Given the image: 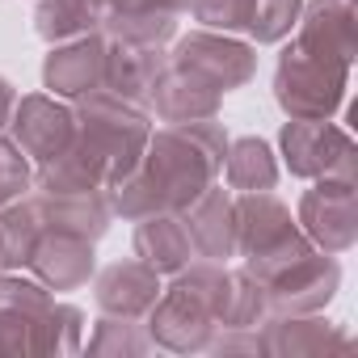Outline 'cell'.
<instances>
[{
	"label": "cell",
	"mask_w": 358,
	"mask_h": 358,
	"mask_svg": "<svg viewBox=\"0 0 358 358\" xmlns=\"http://www.w3.org/2000/svg\"><path fill=\"white\" fill-rule=\"evenodd\" d=\"M228 139L232 135L220 118L152 127V139L135 169L110 186V211L127 224L160 211L182 215L207 186L220 182Z\"/></svg>",
	"instance_id": "cell-1"
},
{
	"label": "cell",
	"mask_w": 358,
	"mask_h": 358,
	"mask_svg": "<svg viewBox=\"0 0 358 358\" xmlns=\"http://www.w3.org/2000/svg\"><path fill=\"white\" fill-rule=\"evenodd\" d=\"M152 139V114L110 89H93L72 101V143L64 148L101 190L135 169Z\"/></svg>",
	"instance_id": "cell-2"
},
{
	"label": "cell",
	"mask_w": 358,
	"mask_h": 358,
	"mask_svg": "<svg viewBox=\"0 0 358 358\" xmlns=\"http://www.w3.org/2000/svg\"><path fill=\"white\" fill-rule=\"evenodd\" d=\"M85 312L59 303L30 270H0V354H76Z\"/></svg>",
	"instance_id": "cell-3"
},
{
	"label": "cell",
	"mask_w": 358,
	"mask_h": 358,
	"mask_svg": "<svg viewBox=\"0 0 358 358\" xmlns=\"http://www.w3.org/2000/svg\"><path fill=\"white\" fill-rule=\"evenodd\" d=\"M308 249H316V245L299 232L291 207L274 190L236 194V257L249 278H262L274 266H282Z\"/></svg>",
	"instance_id": "cell-4"
},
{
	"label": "cell",
	"mask_w": 358,
	"mask_h": 358,
	"mask_svg": "<svg viewBox=\"0 0 358 358\" xmlns=\"http://www.w3.org/2000/svg\"><path fill=\"white\" fill-rule=\"evenodd\" d=\"M350 89V64L333 55L303 51L299 43L282 47L274 64V101L287 118H333Z\"/></svg>",
	"instance_id": "cell-5"
},
{
	"label": "cell",
	"mask_w": 358,
	"mask_h": 358,
	"mask_svg": "<svg viewBox=\"0 0 358 358\" xmlns=\"http://www.w3.org/2000/svg\"><path fill=\"white\" fill-rule=\"evenodd\" d=\"M278 156L299 182H358V148L333 118H287Z\"/></svg>",
	"instance_id": "cell-6"
},
{
	"label": "cell",
	"mask_w": 358,
	"mask_h": 358,
	"mask_svg": "<svg viewBox=\"0 0 358 358\" xmlns=\"http://www.w3.org/2000/svg\"><path fill=\"white\" fill-rule=\"evenodd\" d=\"M164 64L186 72L190 80L215 89V93H236L257 76V47L249 38L236 34H220V30H190L182 38H173L164 51Z\"/></svg>",
	"instance_id": "cell-7"
},
{
	"label": "cell",
	"mask_w": 358,
	"mask_h": 358,
	"mask_svg": "<svg viewBox=\"0 0 358 358\" xmlns=\"http://www.w3.org/2000/svg\"><path fill=\"white\" fill-rule=\"evenodd\" d=\"M262 287L266 299V316H308V312H324L337 291H341V262L333 253L308 249L282 266H274L270 274L253 278Z\"/></svg>",
	"instance_id": "cell-8"
},
{
	"label": "cell",
	"mask_w": 358,
	"mask_h": 358,
	"mask_svg": "<svg viewBox=\"0 0 358 358\" xmlns=\"http://www.w3.org/2000/svg\"><path fill=\"white\" fill-rule=\"evenodd\" d=\"M295 224L320 253H350L358 245V182H312L299 194Z\"/></svg>",
	"instance_id": "cell-9"
},
{
	"label": "cell",
	"mask_w": 358,
	"mask_h": 358,
	"mask_svg": "<svg viewBox=\"0 0 358 358\" xmlns=\"http://www.w3.org/2000/svg\"><path fill=\"white\" fill-rule=\"evenodd\" d=\"M9 139L22 148L30 164H43L59 156L72 143V106L55 93H26L13 106L9 118Z\"/></svg>",
	"instance_id": "cell-10"
},
{
	"label": "cell",
	"mask_w": 358,
	"mask_h": 358,
	"mask_svg": "<svg viewBox=\"0 0 358 358\" xmlns=\"http://www.w3.org/2000/svg\"><path fill=\"white\" fill-rule=\"evenodd\" d=\"M101 85H106V34L101 30L55 43L47 51V59H43V89L47 93L76 101Z\"/></svg>",
	"instance_id": "cell-11"
},
{
	"label": "cell",
	"mask_w": 358,
	"mask_h": 358,
	"mask_svg": "<svg viewBox=\"0 0 358 358\" xmlns=\"http://www.w3.org/2000/svg\"><path fill=\"white\" fill-rule=\"evenodd\" d=\"M257 345L262 354H274V358H312L333 350L345 354L354 350V337L324 312H308V316H266L257 324Z\"/></svg>",
	"instance_id": "cell-12"
},
{
	"label": "cell",
	"mask_w": 358,
	"mask_h": 358,
	"mask_svg": "<svg viewBox=\"0 0 358 358\" xmlns=\"http://www.w3.org/2000/svg\"><path fill=\"white\" fill-rule=\"evenodd\" d=\"M160 274L143 266L139 257L110 262L93 274V303L101 316H122V320H143L152 303L160 299Z\"/></svg>",
	"instance_id": "cell-13"
},
{
	"label": "cell",
	"mask_w": 358,
	"mask_h": 358,
	"mask_svg": "<svg viewBox=\"0 0 358 358\" xmlns=\"http://www.w3.org/2000/svg\"><path fill=\"white\" fill-rule=\"evenodd\" d=\"M47 291L64 295V291H80L93 282L97 274V257H93V241L85 236H72V232H51L43 228L34 253H30V266H26Z\"/></svg>",
	"instance_id": "cell-14"
},
{
	"label": "cell",
	"mask_w": 358,
	"mask_h": 358,
	"mask_svg": "<svg viewBox=\"0 0 358 358\" xmlns=\"http://www.w3.org/2000/svg\"><path fill=\"white\" fill-rule=\"evenodd\" d=\"M186 232L194 245V257L203 262H232L236 257V194L228 186H207L186 211Z\"/></svg>",
	"instance_id": "cell-15"
},
{
	"label": "cell",
	"mask_w": 358,
	"mask_h": 358,
	"mask_svg": "<svg viewBox=\"0 0 358 358\" xmlns=\"http://www.w3.org/2000/svg\"><path fill=\"white\" fill-rule=\"evenodd\" d=\"M34 207H38V220L43 228L51 232H72V236H85V241H101L110 232V190H68V194H43L34 190L30 194Z\"/></svg>",
	"instance_id": "cell-16"
},
{
	"label": "cell",
	"mask_w": 358,
	"mask_h": 358,
	"mask_svg": "<svg viewBox=\"0 0 358 358\" xmlns=\"http://www.w3.org/2000/svg\"><path fill=\"white\" fill-rule=\"evenodd\" d=\"M291 34H295L291 43H299L303 51L354 64V5L350 0H303Z\"/></svg>",
	"instance_id": "cell-17"
},
{
	"label": "cell",
	"mask_w": 358,
	"mask_h": 358,
	"mask_svg": "<svg viewBox=\"0 0 358 358\" xmlns=\"http://www.w3.org/2000/svg\"><path fill=\"white\" fill-rule=\"evenodd\" d=\"M131 249H135V257H139L143 266H152L160 278H164V274H177V270H186V266L194 262V245H190L186 220L173 215V211L135 220Z\"/></svg>",
	"instance_id": "cell-18"
},
{
	"label": "cell",
	"mask_w": 358,
	"mask_h": 358,
	"mask_svg": "<svg viewBox=\"0 0 358 358\" xmlns=\"http://www.w3.org/2000/svg\"><path fill=\"white\" fill-rule=\"evenodd\" d=\"M148 110H156L160 122H203V118H220L224 110V93L190 80L177 68H160L152 93H148Z\"/></svg>",
	"instance_id": "cell-19"
},
{
	"label": "cell",
	"mask_w": 358,
	"mask_h": 358,
	"mask_svg": "<svg viewBox=\"0 0 358 358\" xmlns=\"http://www.w3.org/2000/svg\"><path fill=\"white\" fill-rule=\"evenodd\" d=\"M164 51L169 47H135V43L106 38V85L101 89L148 106V93L164 68Z\"/></svg>",
	"instance_id": "cell-20"
},
{
	"label": "cell",
	"mask_w": 358,
	"mask_h": 358,
	"mask_svg": "<svg viewBox=\"0 0 358 358\" xmlns=\"http://www.w3.org/2000/svg\"><path fill=\"white\" fill-rule=\"evenodd\" d=\"M220 177L232 194L274 190L282 177V164H278V152L262 135H241V139H228V156H224Z\"/></svg>",
	"instance_id": "cell-21"
},
{
	"label": "cell",
	"mask_w": 358,
	"mask_h": 358,
	"mask_svg": "<svg viewBox=\"0 0 358 358\" xmlns=\"http://www.w3.org/2000/svg\"><path fill=\"white\" fill-rule=\"evenodd\" d=\"M106 0H34V34L55 47L80 34H93L101 26Z\"/></svg>",
	"instance_id": "cell-22"
},
{
	"label": "cell",
	"mask_w": 358,
	"mask_h": 358,
	"mask_svg": "<svg viewBox=\"0 0 358 358\" xmlns=\"http://www.w3.org/2000/svg\"><path fill=\"white\" fill-rule=\"evenodd\" d=\"M38 236H43V220L30 194L0 207V270H26Z\"/></svg>",
	"instance_id": "cell-23"
},
{
	"label": "cell",
	"mask_w": 358,
	"mask_h": 358,
	"mask_svg": "<svg viewBox=\"0 0 358 358\" xmlns=\"http://www.w3.org/2000/svg\"><path fill=\"white\" fill-rule=\"evenodd\" d=\"M80 350L89 354H114V358H135V354H152V337L143 329V320H122V316H97L93 333L80 341Z\"/></svg>",
	"instance_id": "cell-24"
},
{
	"label": "cell",
	"mask_w": 358,
	"mask_h": 358,
	"mask_svg": "<svg viewBox=\"0 0 358 358\" xmlns=\"http://www.w3.org/2000/svg\"><path fill=\"white\" fill-rule=\"evenodd\" d=\"M97 30L106 38L135 43V47H169L177 38V17H169V13H101Z\"/></svg>",
	"instance_id": "cell-25"
},
{
	"label": "cell",
	"mask_w": 358,
	"mask_h": 358,
	"mask_svg": "<svg viewBox=\"0 0 358 358\" xmlns=\"http://www.w3.org/2000/svg\"><path fill=\"white\" fill-rule=\"evenodd\" d=\"M303 0H253V13L245 26V38L253 47H278L291 38L295 22H299Z\"/></svg>",
	"instance_id": "cell-26"
},
{
	"label": "cell",
	"mask_w": 358,
	"mask_h": 358,
	"mask_svg": "<svg viewBox=\"0 0 358 358\" xmlns=\"http://www.w3.org/2000/svg\"><path fill=\"white\" fill-rule=\"evenodd\" d=\"M203 30H220V34H245L253 0H190L186 9Z\"/></svg>",
	"instance_id": "cell-27"
},
{
	"label": "cell",
	"mask_w": 358,
	"mask_h": 358,
	"mask_svg": "<svg viewBox=\"0 0 358 358\" xmlns=\"http://www.w3.org/2000/svg\"><path fill=\"white\" fill-rule=\"evenodd\" d=\"M30 177H34V164L22 156V148L0 131V207H9L13 199L30 194Z\"/></svg>",
	"instance_id": "cell-28"
},
{
	"label": "cell",
	"mask_w": 358,
	"mask_h": 358,
	"mask_svg": "<svg viewBox=\"0 0 358 358\" xmlns=\"http://www.w3.org/2000/svg\"><path fill=\"white\" fill-rule=\"evenodd\" d=\"M190 0H106V13H169L182 17Z\"/></svg>",
	"instance_id": "cell-29"
},
{
	"label": "cell",
	"mask_w": 358,
	"mask_h": 358,
	"mask_svg": "<svg viewBox=\"0 0 358 358\" xmlns=\"http://www.w3.org/2000/svg\"><path fill=\"white\" fill-rule=\"evenodd\" d=\"M13 106H17V89H13V80H9V76H0V131H9Z\"/></svg>",
	"instance_id": "cell-30"
}]
</instances>
